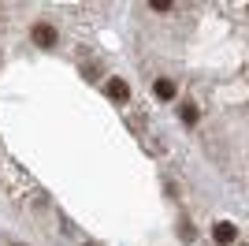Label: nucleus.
<instances>
[{
  "instance_id": "f257e3e1",
  "label": "nucleus",
  "mask_w": 249,
  "mask_h": 246,
  "mask_svg": "<svg viewBox=\"0 0 249 246\" xmlns=\"http://www.w3.org/2000/svg\"><path fill=\"white\" fill-rule=\"evenodd\" d=\"M56 41H60V34H56V26H52V22H34V45L52 49Z\"/></svg>"
},
{
  "instance_id": "0eeeda50",
  "label": "nucleus",
  "mask_w": 249,
  "mask_h": 246,
  "mask_svg": "<svg viewBox=\"0 0 249 246\" xmlns=\"http://www.w3.org/2000/svg\"><path fill=\"white\" fill-rule=\"evenodd\" d=\"M149 8H153V11H171V4H167V0H153Z\"/></svg>"
},
{
  "instance_id": "6e6552de",
  "label": "nucleus",
  "mask_w": 249,
  "mask_h": 246,
  "mask_svg": "<svg viewBox=\"0 0 249 246\" xmlns=\"http://www.w3.org/2000/svg\"><path fill=\"white\" fill-rule=\"evenodd\" d=\"M11 246H22V243H11Z\"/></svg>"
},
{
  "instance_id": "423d86ee",
  "label": "nucleus",
  "mask_w": 249,
  "mask_h": 246,
  "mask_svg": "<svg viewBox=\"0 0 249 246\" xmlns=\"http://www.w3.org/2000/svg\"><path fill=\"white\" fill-rule=\"evenodd\" d=\"M178 235L190 243V239H194V224H186V220H182V224H178Z\"/></svg>"
},
{
  "instance_id": "7ed1b4c3",
  "label": "nucleus",
  "mask_w": 249,
  "mask_h": 246,
  "mask_svg": "<svg viewBox=\"0 0 249 246\" xmlns=\"http://www.w3.org/2000/svg\"><path fill=\"white\" fill-rule=\"evenodd\" d=\"M104 93H108V97H112L115 104H126V101H130V86H126L123 79H108V86H104Z\"/></svg>"
},
{
  "instance_id": "1a4fd4ad",
  "label": "nucleus",
  "mask_w": 249,
  "mask_h": 246,
  "mask_svg": "<svg viewBox=\"0 0 249 246\" xmlns=\"http://www.w3.org/2000/svg\"><path fill=\"white\" fill-rule=\"evenodd\" d=\"M82 246H93V243H82Z\"/></svg>"
},
{
  "instance_id": "f03ea898",
  "label": "nucleus",
  "mask_w": 249,
  "mask_h": 246,
  "mask_svg": "<svg viewBox=\"0 0 249 246\" xmlns=\"http://www.w3.org/2000/svg\"><path fill=\"white\" fill-rule=\"evenodd\" d=\"M212 239H216L219 246H231V243H238V227L231 224V220H216V227H212Z\"/></svg>"
},
{
  "instance_id": "39448f33",
  "label": "nucleus",
  "mask_w": 249,
  "mask_h": 246,
  "mask_svg": "<svg viewBox=\"0 0 249 246\" xmlns=\"http://www.w3.org/2000/svg\"><path fill=\"white\" fill-rule=\"evenodd\" d=\"M178 116H182V123H186V127H194V123H197V108H194V104H182V108H178Z\"/></svg>"
},
{
  "instance_id": "20e7f679",
  "label": "nucleus",
  "mask_w": 249,
  "mask_h": 246,
  "mask_svg": "<svg viewBox=\"0 0 249 246\" xmlns=\"http://www.w3.org/2000/svg\"><path fill=\"white\" fill-rule=\"evenodd\" d=\"M153 93L160 97V101H171V97H175V82H171V79H156L153 82Z\"/></svg>"
}]
</instances>
